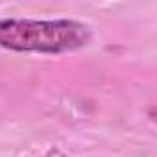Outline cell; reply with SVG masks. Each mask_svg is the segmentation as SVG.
<instances>
[{
	"label": "cell",
	"instance_id": "1",
	"mask_svg": "<svg viewBox=\"0 0 157 157\" xmlns=\"http://www.w3.org/2000/svg\"><path fill=\"white\" fill-rule=\"evenodd\" d=\"M91 35L93 33L87 24L68 19L0 21V48L13 52L65 54L87 46Z\"/></svg>",
	"mask_w": 157,
	"mask_h": 157
}]
</instances>
